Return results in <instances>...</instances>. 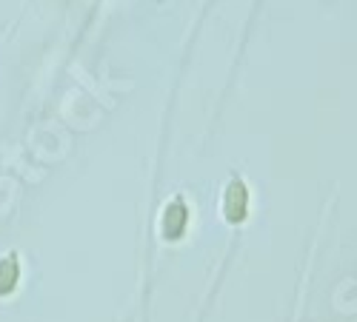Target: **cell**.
<instances>
[{"label":"cell","instance_id":"7a4b0ae2","mask_svg":"<svg viewBox=\"0 0 357 322\" xmlns=\"http://www.w3.org/2000/svg\"><path fill=\"white\" fill-rule=\"evenodd\" d=\"M246 206H249V191H246V186L241 180H237L226 191V217L231 223H241L246 217Z\"/></svg>","mask_w":357,"mask_h":322},{"label":"cell","instance_id":"3957f363","mask_svg":"<svg viewBox=\"0 0 357 322\" xmlns=\"http://www.w3.org/2000/svg\"><path fill=\"white\" fill-rule=\"evenodd\" d=\"M17 277H20V271H17V259H15V257L0 259V297L9 294V291L17 285Z\"/></svg>","mask_w":357,"mask_h":322},{"label":"cell","instance_id":"6da1fadb","mask_svg":"<svg viewBox=\"0 0 357 322\" xmlns=\"http://www.w3.org/2000/svg\"><path fill=\"white\" fill-rule=\"evenodd\" d=\"M186 223H189V209L183 206V200H174L163 214V237L177 240L186 231Z\"/></svg>","mask_w":357,"mask_h":322}]
</instances>
